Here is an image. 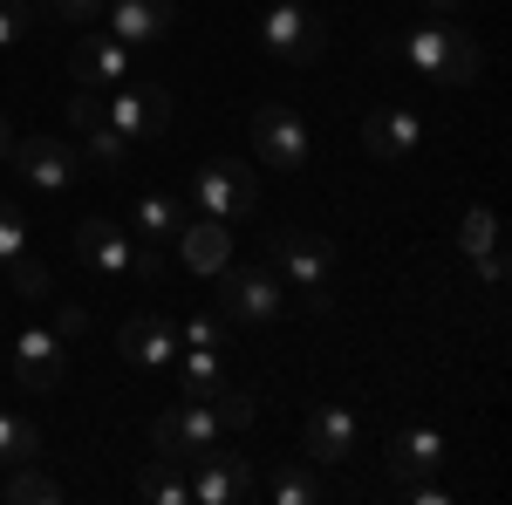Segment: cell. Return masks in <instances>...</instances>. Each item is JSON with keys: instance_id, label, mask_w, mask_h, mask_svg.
<instances>
[{"instance_id": "6da1fadb", "label": "cell", "mask_w": 512, "mask_h": 505, "mask_svg": "<svg viewBox=\"0 0 512 505\" xmlns=\"http://www.w3.org/2000/svg\"><path fill=\"white\" fill-rule=\"evenodd\" d=\"M403 55H410V69H417V76L444 82V89H465V82L485 76V48H478L472 35H458V28H444V21L417 28V35L403 41Z\"/></svg>"}, {"instance_id": "7a4b0ae2", "label": "cell", "mask_w": 512, "mask_h": 505, "mask_svg": "<svg viewBox=\"0 0 512 505\" xmlns=\"http://www.w3.org/2000/svg\"><path fill=\"white\" fill-rule=\"evenodd\" d=\"M274 267L287 287L308 294V308H328L335 301V239L301 233V226H280L274 233Z\"/></svg>"}, {"instance_id": "3957f363", "label": "cell", "mask_w": 512, "mask_h": 505, "mask_svg": "<svg viewBox=\"0 0 512 505\" xmlns=\"http://www.w3.org/2000/svg\"><path fill=\"white\" fill-rule=\"evenodd\" d=\"M260 48L274 55L280 69H308V62H321V48H328V21L308 14L301 0H274L267 21H260Z\"/></svg>"}, {"instance_id": "277c9868", "label": "cell", "mask_w": 512, "mask_h": 505, "mask_svg": "<svg viewBox=\"0 0 512 505\" xmlns=\"http://www.w3.org/2000/svg\"><path fill=\"white\" fill-rule=\"evenodd\" d=\"M219 280V321H246V328H260V321H274L287 308V280L267 267H226L212 273Z\"/></svg>"}, {"instance_id": "5b68a950", "label": "cell", "mask_w": 512, "mask_h": 505, "mask_svg": "<svg viewBox=\"0 0 512 505\" xmlns=\"http://www.w3.org/2000/svg\"><path fill=\"white\" fill-rule=\"evenodd\" d=\"M7 164H14V178L35 185V192H69V185L82 178V151L62 144V137H48V130L14 137V144H7Z\"/></svg>"}, {"instance_id": "8992f818", "label": "cell", "mask_w": 512, "mask_h": 505, "mask_svg": "<svg viewBox=\"0 0 512 505\" xmlns=\"http://www.w3.org/2000/svg\"><path fill=\"white\" fill-rule=\"evenodd\" d=\"M192 205L205 212V219H246V212L260 205L253 164H239V157H212V164H198V178H192Z\"/></svg>"}, {"instance_id": "52a82bcc", "label": "cell", "mask_w": 512, "mask_h": 505, "mask_svg": "<svg viewBox=\"0 0 512 505\" xmlns=\"http://www.w3.org/2000/svg\"><path fill=\"white\" fill-rule=\"evenodd\" d=\"M219 437H226V430H219V417H212V403H185V396H178L158 424H151V451L171 458V465H192L198 451H212Z\"/></svg>"}, {"instance_id": "ba28073f", "label": "cell", "mask_w": 512, "mask_h": 505, "mask_svg": "<svg viewBox=\"0 0 512 505\" xmlns=\"http://www.w3.org/2000/svg\"><path fill=\"white\" fill-rule=\"evenodd\" d=\"M103 117L117 123L130 144H144V137H164L171 130V89H158V82H117L110 89V103H103Z\"/></svg>"}, {"instance_id": "9c48e42d", "label": "cell", "mask_w": 512, "mask_h": 505, "mask_svg": "<svg viewBox=\"0 0 512 505\" xmlns=\"http://www.w3.org/2000/svg\"><path fill=\"white\" fill-rule=\"evenodd\" d=\"M253 151H260L267 171H301L308 164V123L287 103H260L253 110Z\"/></svg>"}, {"instance_id": "30bf717a", "label": "cell", "mask_w": 512, "mask_h": 505, "mask_svg": "<svg viewBox=\"0 0 512 505\" xmlns=\"http://www.w3.org/2000/svg\"><path fill=\"white\" fill-rule=\"evenodd\" d=\"M185 485H192V505H239L253 492V465L239 451H226V444H212V451L192 458V478Z\"/></svg>"}, {"instance_id": "8fae6325", "label": "cell", "mask_w": 512, "mask_h": 505, "mask_svg": "<svg viewBox=\"0 0 512 505\" xmlns=\"http://www.w3.org/2000/svg\"><path fill=\"white\" fill-rule=\"evenodd\" d=\"M14 383L48 396V389L69 383V342L55 335V328H21V342H14Z\"/></svg>"}, {"instance_id": "7c38bea8", "label": "cell", "mask_w": 512, "mask_h": 505, "mask_svg": "<svg viewBox=\"0 0 512 505\" xmlns=\"http://www.w3.org/2000/svg\"><path fill=\"white\" fill-rule=\"evenodd\" d=\"M355 437H362V424H355L349 403H321V410H308L301 451H308L315 465H349V458H355Z\"/></svg>"}, {"instance_id": "4fadbf2b", "label": "cell", "mask_w": 512, "mask_h": 505, "mask_svg": "<svg viewBox=\"0 0 512 505\" xmlns=\"http://www.w3.org/2000/svg\"><path fill=\"white\" fill-rule=\"evenodd\" d=\"M69 76H76L82 89H117V82L137 76V62H130V48H123L117 35H82L76 48H69Z\"/></svg>"}, {"instance_id": "5bb4252c", "label": "cell", "mask_w": 512, "mask_h": 505, "mask_svg": "<svg viewBox=\"0 0 512 505\" xmlns=\"http://www.w3.org/2000/svg\"><path fill=\"white\" fill-rule=\"evenodd\" d=\"M76 260H82V267H96L103 280H130L137 239L123 233L117 219H82V226H76Z\"/></svg>"}, {"instance_id": "9a60e30c", "label": "cell", "mask_w": 512, "mask_h": 505, "mask_svg": "<svg viewBox=\"0 0 512 505\" xmlns=\"http://www.w3.org/2000/svg\"><path fill=\"white\" fill-rule=\"evenodd\" d=\"M117 355L130 369H164L178 355V321L171 314H130L117 328Z\"/></svg>"}, {"instance_id": "2e32d148", "label": "cell", "mask_w": 512, "mask_h": 505, "mask_svg": "<svg viewBox=\"0 0 512 505\" xmlns=\"http://www.w3.org/2000/svg\"><path fill=\"white\" fill-rule=\"evenodd\" d=\"M103 21H110V35H117L123 48H144V41L171 35L178 0H110V7H103Z\"/></svg>"}, {"instance_id": "e0dca14e", "label": "cell", "mask_w": 512, "mask_h": 505, "mask_svg": "<svg viewBox=\"0 0 512 505\" xmlns=\"http://www.w3.org/2000/svg\"><path fill=\"white\" fill-rule=\"evenodd\" d=\"M171 246H178V260H185L198 280H212V273L233 260V233H226V219H205V212H198V219H185Z\"/></svg>"}, {"instance_id": "ac0fdd59", "label": "cell", "mask_w": 512, "mask_h": 505, "mask_svg": "<svg viewBox=\"0 0 512 505\" xmlns=\"http://www.w3.org/2000/svg\"><path fill=\"white\" fill-rule=\"evenodd\" d=\"M417 144H424L417 110H369L362 117V151L376 157V164H396V157H410Z\"/></svg>"}, {"instance_id": "d6986e66", "label": "cell", "mask_w": 512, "mask_h": 505, "mask_svg": "<svg viewBox=\"0 0 512 505\" xmlns=\"http://www.w3.org/2000/svg\"><path fill=\"white\" fill-rule=\"evenodd\" d=\"M383 465H390L396 478H431V471L444 465V437H437L431 424L396 430V437H390V458H383Z\"/></svg>"}, {"instance_id": "ffe728a7", "label": "cell", "mask_w": 512, "mask_h": 505, "mask_svg": "<svg viewBox=\"0 0 512 505\" xmlns=\"http://www.w3.org/2000/svg\"><path fill=\"white\" fill-rule=\"evenodd\" d=\"M185 219H192V212H185V198H171V192H144V198H137V212H130V226H137L144 246H171Z\"/></svg>"}, {"instance_id": "44dd1931", "label": "cell", "mask_w": 512, "mask_h": 505, "mask_svg": "<svg viewBox=\"0 0 512 505\" xmlns=\"http://www.w3.org/2000/svg\"><path fill=\"white\" fill-rule=\"evenodd\" d=\"M185 349V342H178ZM226 383V362H219V349H185V376H178V396L185 403H205L212 389Z\"/></svg>"}, {"instance_id": "7402d4cb", "label": "cell", "mask_w": 512, "mask_h": 505, "mask_svg": "<svg viewBox=\"0 0 512 505\" xmlns=\"http://www.w3.org/2000/svg\"><path fill=\"white\" fill-rule=\"evenodd\" d=\"M82 151H89L96 171H123V164H130V137H123L110 117H96V123H82Z\"/></svg>"}, {"instance_id": "603a6c76", "label": "cell", "mask_w": 512, "mask_h": 505, "mask_svg": "<svg viewBox=\"0 0 512 505\" xmlns=\"http://www.w3.org/2000/svg\"><path fill=\"white\" fill-rule=\"evenodd\" d=\"M35 458H41V430L28 417H14V410H0V471L35 465Z\"/></svg>"}, {"instance_id": "cb8c5ba5", "label": "cell", "mask_w": 512, "mask_h": 505, "mask_svg": "<svg viewBox=\"0 0 512 505\" xmlns=\"http://www.w3.org/2000/svg\"><path fill=\"white\" fill-rule=\"evenodd\" d=\"M7 287H14V294H21L28 308H41V301H55V273L41 267L35 253H14V260H7Z\"/></svg>"}, {"instance_id": "d4e9b609", "label": "cell", "mask_w": 512, "mask_h": 505, "mask_svg": "<svg viewBox=\"0 0 512 505\" xmlns=\"http://www.w3.org/2000/svg\"><path fill=\"white\" fill-rule=\"evenodd\" d=\"M205 403H212V417H219L226 437H233V430H253V417H260V396H253V389H233V383H219Z\"/></svg>"}, {"instance_id": "484cf974", "label": "cell", "mask_w": 512, "mask_h": 505, "mask_svg": "<svg viewBox=\"0 0 512 505\" xmlns=\"http://www.w3.org/2000/svg\"><path fill=\"white\" fill-rule=\"evenodd\" d=\"M0 499H14V505H55V499H62V485H55L41 465H14V478L0 485Z\"/></svg>"}, {"instance_id": "4316f807", "label": "cell", "mask_w": 512, "mask_h": 505, "mask_svg": "<svg viewBox=\"0 0 512 505\" xmlns=\"http://www.w3.org/2000/svg\"><path fill=\"white\" fill-rule=\"evenodd\" d=\"M137 492L144 499H158V505H192V485H185V471L171 465V458H158V465L137 478Z\"/></svg>"}, {"instance_id": "83f0119b", "label": "cell", "mask_w": 512, "mask_h": 505, "mask_svg": "<svg viewBox=\"0 0 512 505\" xmlns=\"http://www.w3.org/2000/svg\"><path fill=\"white\" fill-rule=\"evenodd\" d=\"M267 499H274V505H315L321 485H315V471H308V465H280L274 478H267Z\"/></svg>"}, {"instance_id": "f1b7e54d", "label": "cell", "mask_w": 512, "mask_h": 505, "mask_svg": "<svg viewBox=\"0 0 512 505\" xmlns=\"http://www.w3.org/2000/svg\"><path fill=\"white\" fill-rule=\"evenodd\" d=\"M458 246H465V253H492V246H499V212H492V205H472V212H465V226H458Z\"/></svg>"}, {"instance_id": "f546056e", "label": "cell", "mask_w": 512, "mask_h": 505, "mask_svg": "<svg viewBox=\"0 0 512 505\" xmlns=\"http://www.w3.org/2000/svg\"><path fill=\"white\" fill-rule=\"evenodd\" d=\"M14 253H28V219H21L14 198H0V267H7Z\"/></svg>"}, {"instance_id": "4dcf8cb0", "label": "cell", "mask_w": 512, "mask_h": 505, "mask_svg": "<svg viewBox=\"0 0 512 505\" xmlns=\"http://www.w3.org/2000/svg\"><path fill=\"white\" fill-rule=\"evenodd\" d=\"M35 14H41L35 0H0V55H7L14 41L28 35V21H35Z\"/></svg>"}, {"instance_id": "1f68e13d", "label": "cell", "mask_w": 512, "mask_h": 505, "mask_svg": "<svg viewBox=\"0 0 512 505\" xmlns=\"http://www.w3.org/2000/svg\"><path fill=\"white\" fill-rule=\"evenodd\" d=\"M178 342H185V349H226V321H219V314H192V321L178 328Z\"/></svg>"}, {"instance_id": "d6a6232c", "label": "cell", "mask_w": 512, "mask_h": 505, "mask_svg": "<svg viewBox=\"0 0 512 505\" xmlns=\"http://www.w3.org/2000/svg\"><path fill=\"white\" fill-rule=\"evenodd\" d=\"M48 21H103V7L110 0H35Z\"/></svg>"}, {"instance_id": "836d02e7", "label": "cell", "mask_w": 512, "mask_h": 505, "mask_svg": "<svg viewBox=\"0 0 512 505\" xmlns=\"http://www.w3.org/2000/svg\"><path fill=\"white\" fill-rule=\"evenodd\" d=\"M130 273H137L144 287H158V280H164V246H144V253L130 260Z\"/></svg>"}, {"instance_id": "e575fe53", "label": "cell", "mask_w": 512, "mask_h": 505, "mask_svg": "<svg viewBox=\"0 0 512 505\" xmlns=\"http://www.w3.org/2000/svg\"><path fill=\"white\" fill-rule=\"evenodd\" d=\"M403 499H410V505H444L451 492H444V485H431V478H403Z\"/></svg>"}, {"instance_id": "d590c367", "label": "cell", "mask_w": 512, "mask_h": 505, "mask_svg": "<svg viewBox=\"0 0 512 505\" xmlns=\"http://www.w3.org/2000/svg\"><path fill=\"white\" fill-rule=\"evenodd\" d=\"M478 280H485L492 294L506 287V253H499V246H492V253H478Z\"/></svg>"}, {"instance_id": "8d00e7d4", "label": "cell", "mask_w": 512, "mask_h": 505, "mask_svg": "<svg viewBox=\"0 0 512 505\" xmlns=\"http://www.w3.org/2000/svg\"><path fill=\"white\" fill-rule=\"evenodd\" d=\"M82 328H89V314H82V308H62V314H55V335H62V342H76Z\"/></svg>"}, {"instance_id": "74e56055", "label": "cell", "mask_w": 512, "mask_h": 505, "mask_svg": "<svg viewBox=\"0 0 512 505\" xmlns=\"http://www.w3.org/2000/svg\"><path fill=\"white\" fill-rule=\"evenodd\" d=\"M458 7H465V0H424V14H431V21H451Z\"/></svg>"}, {"instance_id": "f35d334b", "label": "cell", "mask_w": 512, "mask_h": 505, "mask_svg": "<svg viewBox=\"0 0 512 505\" xmlns=\"http://www.w3.org/2000/svg\"><path fill=\"white\" fill-rule=\"evenodd\" d=\"M7 144H14V123H7V110H0V164H7Z\"/></svg>"}]
</instances>
